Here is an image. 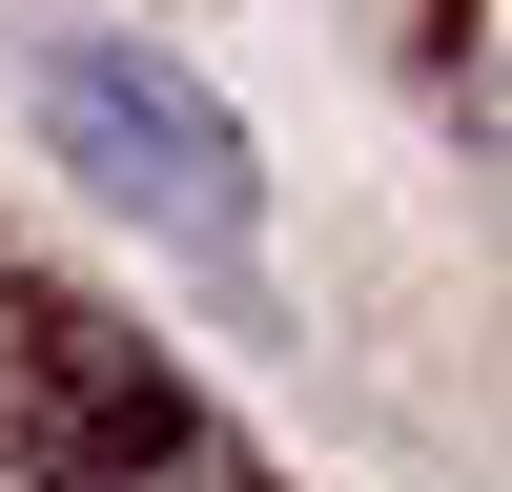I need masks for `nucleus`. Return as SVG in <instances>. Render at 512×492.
Wrapping results in <instances>:
<instances>
[{"instance_id":"obj_2","label":"nucleus","mask_w":512,"mask_h":492,"mask_svg":"<svg viewBox=\"0 0 512 492\" xmlns=\"http://www.w3.org/2000/svg\"><path fill=\"white\" fill-rule=\"evenodd\" d=\"M185 451V390L123 349H82V328H41V492H103V472H164Z\"/></svg>"},{"instance_id":"obj_1","label":"nucleus","mask_w":512,"mask_h":492,"mask_svg":"<svg viewBox=\"0 0 512 492\" xmlns=\"http://www.w3.org/2000/svg\"><path fill=\"white\" fill-rule=\"evenodd\" d=\"M62 144H82V185H123V205H164L185 246H246L267 226V185H246V144H226V103H205L185 62H144V41H62Z\"/></svg>"}]
</instances>
